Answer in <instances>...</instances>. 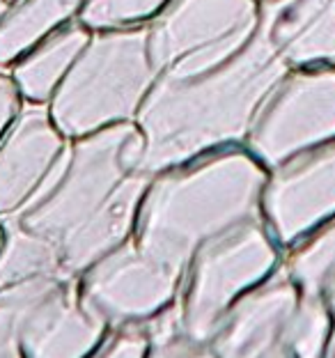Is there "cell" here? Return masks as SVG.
Listing matches in <instances>:
<instances>
[{
  "label": "cell",
  "mask_w": 335,
  "mask_h": 358,
  "mask_svg": "<svg viewBox=\"0 0 335 358\" xmlns=\"http://www.w3.org/2000/svg\"><path fill=\"white\" fill-rule=\"evenodd\" d=\"M287 74V62L262 30L218 69L198 78H163L141 108V170L157 175L216 145L239 141L259 106Z\"/></svg>",
  "instance_id": "1"
},
{
  "label": "cell",
  "mask_w": 335,
  "mask_h": 358,
  "mask_svg": "<svg viewBox=\"0 0 335 358\" xmlns=\"http://www.w3.org/2000/svg\"><path fill=\"white\" fill-rule=\"evenodd\" d=\"M264 184V170L241 152L170 170L147 186L134 241L184 275L204 243L259 218Z\"/></svg>",
  "instance_id": "2"
},
{
  "label": "cell",
  "mask_w": 335,
  "mask_h": 358,
  "mask_svg": "<svg viewBox=\"0 0 335 358\" xmlns=\"http://www.w3.org/2000/svg\"><path fill=\"white\" fill-rule=\"evenodd\" d=\"M145 138L131 124H117L64 150L26 207L7 216L55 248L115 200L141 173ZM145 173V170H143Z\"/></svg>",
  "instance_id": "3"
},
{
  "label": "cell",
  "mask_w": 335,
  "mask_h": 358,
  "mask_svg": "<svg viewBox=\"0 0 335 358\" xmlns=\"http://www.w3.org/2000/svg\"><path fill=\"white\" fill-rule=\"evenodd\" d=\"M154 74L147 30L99 35L83 48L55 94V127L67 136H85L106 122L131 117Z\"/></svg>",
  "instance_id": "4"
},
{
  "label": "cell",
  "mask_w": 335,
  "mask_h": 358,
  "mask_svg": "<svg viewBox=\"0 0 335 358\" xmlns=\"http://www.w3.org/2000/svg\"><path fill=\"white\" fill-rule=\"evenodd\" d=\"M276 262V239L262 218L204 243L189 266V282L179 301L184 336L207 345L225 313L262 282Z\"/></svg>",
  "instance_id": "5"
},
{
  "label": "cell",
  "mask_w": 335,
  "mask_h": 358,
  "mask_svg": "<svg viewBox=\"0 0 335 358\" xmlns=\"http://www.w3.org/2000/svg\"><path fill=\"white\" fill-rule=\"evenodd\" d=\"M255 28V0H175L147 30V51L163 78H198L232 60Z\"/></svg>",
  "instance_id": "6"
},
{
  "label": "cell",
  "mask_w": 335,
  "mask_h": 358,
  "mask_svg": "<svg viewBox=\"0 0 335 358\" xmlns=\"http://www.w3.org/2000/svg\"><path fill=\"white\" fill-rule=\"evenodd\" d=\"M67 273L39 275L0 292L14 313L23 358H87L106 324L83 303Z\"/></svg>",
  "instance_id": "7"
},
{
  "label": "cell",
  "mask_w": 335,
  "mask_h": 358,
  "mask_svg": "<svg viewBox=\"0 0 335 358\" xmlns=\"http://www.w3.org/2000/svg\"><path fill=\"white\" fill-rule=\"evenodd\" d=\"M182 278L175 268L147 255L131 237L87 268L78 294L106 327H141L175 303Z\"/></svg>",
  "instance_id": "8"
},
{
  "label": "cell",
  "mask_w": 335,
  "mask_h": 358,
  "mask_svg": "<svg viewBox=\"0 0 335 358\" xmlns=\"http://www.w3.org/2000/svg\"><path fill=\"white\" fill-rule=\"evenodd\" d=\"M248 134L250 150L269 166H283L335 138V71L283 78L259 106Z\"/></svg>",
  "instance_id": "9"
},
{
  "label": "cell",
  "mask_w": 335,
  "mask_h": 358,
  "mask_svg": "<svg viewBox=\"0 0 335 358\" xmlns=\"http://www.w3.org/2000/svg\"><path fill=\"white\" fill-rule=\"evenodd\" d=\"M266 230L276 243L290 246L335 216V148L297 154L264 184Z\"/></svg>",
  "instance_id": "10"
},
{
  "label": "cell",
  "mask_w": 335,
  "mask_h": 358,
  "mask_svg": "<svg viewBox=\"0 0 335 358\" xmlns=\"http://www.w3.org/2000/svg\"><path fill=\"white\" fill-rule=\"evenodd\" d=\"M301 292L287 273L246 292L225 313L209 340L216 358H273L285 352V331Z\"/></svg>",
  "instance_id": "11"
},
{
  "label": "cell",
  "mask_w": 335,
  "mask_h": 358,
  "mask_svg": "<svg viewBox=\"0 0 335 358\" xmlns=\"http://www.w3.org/2000/svg\"><path fill=\"white\" fill-rule=\"evenodd\" d=\"M62 152L46 110L28 106L0 145V214L7 218L26 207Z\"/></svg>",
  "instance_id": "12"
},
{
  "label": "cell",
  "mask_w": 335,
  "mask_h": 358,
  "mask_svg": "<svg viewBox=\"0 0 335 358\" xmlns=\"http://www.w3.org/2000/svg\"><path fill=\"white\" fill-rule=\"evenodd\" d=\"M259 30L285 62L335 58V0H278L264 7Z\"/></svg>",
  "instance_id": "13"
},
{
  "label": "cell",
  "mask_w": 335,
  "mask_h": 358,
  "mask_svg": "<svg viewBox=\"0 0 335 358\" xmlns=\"http://www.w3.org/2000/svg\"><path fill=\"white\" fill-rule=\"evenodd\" d=\"M51 273H64L58 248L28 227L5 218L0 239V292Z\"/></svg>",
  "instance_id": "14"
},
{
  "label": "cell",
  "mask_w": 335,
  "mask_h": 358,
  "mask_svg": "<svg viewBox=\"0 0 335 358\" xmlns=\"http://www.w3.org/2000/svg\"><path fill=\"white\" fill-rule=\"evenodd\" d=\"M87 44V32L80 28H69L60 35L51 37L48 42L32 53L30 58L16 69V83L28 99L44 101L53 92L55 83L76 60Z\"/></svg>",
  "instance_id": "15"
},
{
  "label": "cell",
  "mask_w": 335,
  "mask_h": 358,
  "mask_svg": "<svg viewBox=\"0 0 335 358\" xmlns=\"http://www.w3.org/2000/svg\"><path fill=\"white\" fill-rule=\"evenodd\" d=\"M80 0H26L0 23V64L12 62L16 55L39 42L51 28L62 23Z\"/></svg>",
  "instance_id": "16"
},
{
  "label": "cell",
  "mask_w": 335,
  "mask_h": 358,
  "mask_svg": "<svg viewBox=\"0 0 335 358\" xmlns=\"http://www.w3.org/2000/svg\"><path fill=\"white\" fill-rule=\"evenodd\" d=\"M333 320L324 294H301L285 331V354L290 358H324Z\"/></svg>",
  "instance_id": "17"
},
{
  "label": "cell",
  "mask_w": 335,
  "mask_h": 358,
  "mask_svg": "<svg viewBox=\"0 0 335 358\" xmlns=\"http://www.w3.org/2000/svg\"><path fill=\"white\" fill-rule=\"evenodd\" d=\"M287 275L301 294H324L335 280V221L322 225L294 250Z\"/></svg>",
  "instance_id": "18"
},
{
  "label": "cell",
  "mask_w": 335,
  "mask_h": 358,
  "mask_svg": "<svg viewBox=\"0 0 335 358\" xmlns=\"http://www.w3.org/2000/svg\"><path fill=\"white\" fill-rule=\"evenodd\" d=\"M166 0H87L80 19L92 28L122 26L157 12Z\"/></svg>",
  "instance_id": "19"
},
{
  "label": "cell",
  "mask_w": 335,
  "mask_h": 358,
  "mask_svg": "<svg viewBox=\"0 0 335 358\" xmlns=\"http://www.w3.org/2000/svg\"><path fill=\"white\" fill-rule=\"evenodd\" d=\"M147 354H150V340L141 324V327L120 329L111 340L97 347L90 358H147Z\"/></svg>",
  "instance_id": "20"
},
{
  "label": "cell",
  "mask_w": 335,
  "mask_h": 358,
  "mask_svg": "<svg viewBox=\"0 0 335 358\" xmlns=\"http://www.w3.org/2000/svg\"><path fill=\"white\" fill-rule=\"evenodd\" d=\"M147 358H216V354L204 343H195V340L186 336H177L168 340V343L152 345Z\"/></svg>",
  "instance_id": "21"
},
{
  "label": "cell",
  "mask_w": 335,
  "mask_h": 358,
  "mask_svg": "<svg viewBox=\"0 0 335 358\" xmlns=\"http://www.w3.org/2000/svg\"><path fill=\"white\" fill-rule=\"evenodd\" d=\"M19 333H16V320L14 313L5 301H0V358L19 352Z\"/></svg>",
  "instance_id": "22"
},
{
  "label": "cell",
  "mask_w": 335,
  "mask_h": 358,
  "mask_svg": "<svg viewBox=\"0 0 335 358\" xmlns=\"http://www.w3.org/2000/svg\"><path fill=\"white\" fill-rule=\"evenodd\" d=\"M16 108H19L16 87L7 76H0V134H3L7 124L12 122Z\"/></svg>",
  "instance_id": "23"
},
{
  "label": "cell",
  "mask_w": 335,
  "mask_h": 358,
  "mask_svg": "<svg viewBox=\"0 0 335 358\" xmlns=\"http://www.w3.org/2000/svg\"><path fill=\"white\" fill-rule=\"evenodd\" d=\"M326 303H329V308H331V313H333V317H335V280L326 287Z\"/></svg>",
  "instance_id": "24"
},
{
  "label": "cell",
  "mask_w": 335,
  "mask_h": 358,
  "mask_svg": "<svg viewBox=\"0 0 335 358\" xmlns=\"http://www.w3.org/2000/svg\"><path fill=\"white\" fill-rule=\"evenodd\" d=\"M7 14V0H0V19Z\"/></svg>",
  "instance_id": "25"
},
{
  "label": "cell",
  "mask_w": 335,
  "mask_h": 358,
  "mask_svg": "<svg viewBox=\"0 0 335 358\" xmlns=\"http://www.w3.org/2000/svg\"><path fill=\"white\" fill-rule=\"evenodd\" d=\"M3 358H23V354H21V349H19V352H12V354H7Z\"/></svg>",
  "instance_id": "26"
},
{
  "label": "cell",
  "mask_w": 335,
  "mask_h": 358,
  "mask_svg": "<svg viewBox=\"0 0 335 358\" xmlns=\"http://www.w3.org/2000/svg\"><path fill=\"white\" fill-rule=\"evenodd\" d=\"M273 358H290V356L285 354V352H280V354H278V356H273Z\"/></svg>",
  "instance_id": "27"
},
{
  "label": "cell",
  "mask_w": 335,
  "mask_h": 358,
  "mask_svg": "<svg viewBox=\"0 0 335 358\" xmlns=\"http://www.w3.org/2000/svg\"><path fill=\"white\" fill-rule=\"evenodd\" d=\"M331 358H335V347H333V352H331Z\"/></svg>",
  "instance_id": "28"
},
{
  "label": "cell",
  "mask_w": 335,
  "mask_h": 358,
  "mask_svg": "<svg viewBox=\"0 0 335 358\" xmlns=\"http://www.w3.org/2000/svg\"><path fill=\"white\" fill-rule=\"evenodd\" d=\"M0 239H3V230H0Z\"/></svg>",
  "instance_id": "29"
}]
</instances>
